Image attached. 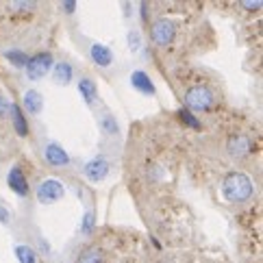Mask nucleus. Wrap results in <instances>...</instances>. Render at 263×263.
I'll use <instances>...</instances> for the list:
<instances>
[{"label":"nucleus","mask_w":263,"mask_h":263,"mask_svg":"<svg viewBox=\"0 0 263 263\" xmlns=\"http://www.w3.org/2000/svg\"><path fill=\"white\" fill-rule=\"evenodd\" d=\"M252 192H255V185H252V178L243 172H231L222 183V194L224 198L233 204L246 202L252 198Z\"/></svg>","instance_id":"f257e3e1"},{"label":"nucleus","mask_w":263,"mask_h":263,"mask_svg":"<svg viewBox=\"0 0 263 263\" xmlns=\"http://www.w3.org/2000/svg\"><path fill=\"white\" fill-rule=\"evenodd\" d=\"M215 102V96L209 87L202 85H194L185 91V105L194 109V111H209Z\"/></svg>","instance_id":"f03ea898"},{"label":"nucleus","mask_w":263,"mask_h":263,"mask_svg":"<svg viewBox=\"0 0 263 263\" xmlns=\"http://www.w3.org/2000/svg\"><path fill=\"white\" fill-rule=\"evenodd\" d=\"M35 194H37V200L42 204H54L65 196V187L61 181H57V178H46V181L40 183Z\"/></svg>","instance_id":"7ed1b4c3"},{"label":"nucleus","mask_w":263,"mask_h":263,"mask_svg":"<svg viewBox=\"0 0 263 263\" xmlns=\"http://www.w3.org/2000/svg\"><path fill=\"white\" fill-rule=\"evenodd\" d=\"M52 54L50 52H37L26 63V77L31 81H40L52 70Z\"/></svg>","instance_id":"20e7f679"},{"label":"nucleus","mask_w":263,"mask_h":263,"mask_svg":"<svg viewBox=\"0 0 263 263\" xmlns=\"http://www.w3.org/2000/svg\"><path fill=\"white\" fill-rule=\"evenodd\" d=\"M227 150L233 159H243L248 157L252 150H255V144H252V139L243 133H237V135H231L229 137V144H227Z\"/></svg>","instance_id":"39448f33"},{"label":"nucleus","mask_w":263,"mask_h":263,"mask_svg":"<svg viewBox=\"0 0 263 263\" xmlns=\"http://www.w3.org/2000/svg\"><path fill=\"white\" fill-rule=\"evenodd\" d=\"M174 35H176V26L170 20H157L153 24V31H150V37L157 46H167L174 42Z\"/></svg>","instance_id":"423d86ee"},{"label":"nucleus","mask_w":263,"mask_h":263,"mask_svg":"<svg viewBox=\"0 0 263 263\" xmlns=\"http://www.w3.org/2000/svg\"><path fill=\"white\" fill-rule=\"evenodd\" d=\"M107 174H109V161L105 157H93L91 161L85 163V176L89 178L91 183L105 181Z\"/></svg>","instance_id":"0eeeda50"},{"label":"nucleus","mask_w":263,"mask_h":263,"mask_svg":"<svg viewBox=\"0 0 263 263\" xmlns=\"http://www.w3.org/2000/svg\"><path fill=\"white\" fill-rule=\"evenodd\" d=\"M44 155H46V161H48L50 165H54V167H63V165H68V163H70V155L65 153L63 146H59L57 142L46 144Z\"/></svg>","instance_id":"6e6552de"},{"label":"nucleus","mask_w":263,"mask_h":263,"mask_svg":"<svg viewBox=\"0 0 263 263\" xmlns=\"http://www.w3.org/2000/svg\"><path fill=\"white\" fill-rule=\"evenodd\" d=\"M7 185L11 187V192H15L17 196H29V183H26V176L20 167H11V170H9Z\"/></svg>","instance_id":"1a4fd4ad"},{"label":"nucleus","mask_w":263,"mask_h":263,"mask_svg":"<svg viewBox=\"0 0 263 263\" xmlns=\"http://www.w3.org/2000/svg\"><path fill=\"white\" fill-rule=\"evenodd\" d=\"M130 85H133V89H137L139 93H144V96H155V91H157L153 81H150V77L142 70L130 74Z\"/></svg>","instance_id":"9d476101"},{"label":"nucleus","mask_w":263,"mask_h":263,"mask_svg":"<svg viewBox=\"0 0 263 263\" xmlns=\"http://www.w3.org/2000/svg\"><path fill=\"white\" fill-rule=\"evenodd\" d=\"M89 54H91V61L96 65H100V68H109V65L114 63V52L102 44H91Z\"/></svg>","instance_id":"9b49d317"},{"label":"nucleus","mask_w":263,"mask_h":263,"mask_svg":"<svg viewBox=\"0 0 263 263\" xmlns=\"http://www.w3.org/2000/svg\"><path fill=\"white\" fill-rule=\"evenodd\" d=\"M22 105L31 116H40L42 109H44V98H42V93L37 89H29L22 96Z\"/></svg>","instance_id":"f8f14e48"},{"label":"nucleus","mask_w":263,"mask_h":263,"mask_svg":"<svg viewBox=\"0 0 263 263\" xmlns=\"http://www.w3.org/2000/svg\"><path fill=\"white\" fill-rule=\"evenodd\" d=\"M98 126H100L102 133L109 135V137H116V135L120 133L118 120H116V116H111L109 111H105V114H100V116H98Z\"/></svg>","instance_id":"ddd939ff"},{"label":"nucleus","mask_w":263,"mask_h":263,"mask_svg":"<svg viewBox=\"0 0 263 263\" xmlns=\"http://www.w3.org/2000/svg\"><path fill=\"white\" fill-rule=\"evenodd\" d=\"M11 120H13V128H15L17 135H20V137L29 135V124H26V118L22 114L20 105H11Z\"/></svg>","instance_id":"4468645a"},{"label":"nucleus","mask_w":263,"mask_h":263,"mask_svg":"<svg viewBox=\"0 0 263 263\" xmlns=\"http://www.w3.org/2000/svg\"><path fill=\"white\" fill-rule=\"evenodd\" d=\"M52 77H54V83H59V85H68L72 81V65L65 63V61H59L54 65L52 70Z\"/></svg>","instance_id":"2eb2a0df"},{"label":"nucleus","mask_w":263,"mask_h":263,"mask_svg":"<svg viewBox=\"0 0 263 263\" xmlns=\"http://www.w3.org/2000/svg\"><path fill=\"white\" fill-rule=\"evenodd\" d=\"M79 91H81V96H83V100H85L87 105H91V102L96 100V96H98V87H96V83H93L91 79H81Z\"/></svg>","instance_id":"dca6fc26"},{"label":"nucleus","mask_w":263,"mask_h":263,"mask_svg":"<svg viewBox=\"0 0 263 263\" xmlns=\"http://www.w3.org/2000/svg\"><path fill=\"white\" fill-rule=\"evenodd\" d=\"M77 263H105V252H102L98 246L87 248V250L79 257V261H77Z\"/></svg>","instance_id":"f3484780"},{"label":"nucleus","mask_w":263,"mask_h":263,"mask_svg":"<svg viewBox=\"0 0 263 263\" xmlns=\"http://www.w3.org/2000/svg\"><path fill=\"white\" fill-rule=\"evenodd\" d=\"M15 257L20 263H37V257H35V250L24 246V243H20V246H15Z\"/></svg>","instance_id":"a211bd4d"},{"label":"nucleus","mask_w":263,"mask_h":263,"mask_svg":"<svg viewBox=\"0 0 263 263\" xmlns=\"http://www.w3.org/2000/svg\"><path fill=\"white\" fill-rule=\"evenodd\" d=\"M5 57L11 61L15 68H26V63H29V54L22 52V50H7Z\"/></svg>","instance_id":"6ab92c4d"},{"label":"nucleus","mask_w":263,"mask_h":263,"mask_svg":"<svg viewBox=\"0 0 263 263\" xmlns=\"http://www.w3.org/2000/svg\"><path fill=\"white\" fill-rule=\"evenodd\" d=\"M178 118H181L183 122H185V126H190V128H194V130H200L202 128V124H200V120L198 118H196L194 114H192V111L190 109H181V111H178Z\"/></svg>","instance_id":"aec40b11"},{"label":"nucleus","mask_w":263,"mask_h":263,"mask_svg":"<svg viewBox=\"0 0 263 263\" xmlns=\"http://www.w3.org/2000/svg\"><path fill=\"white\" fill-rule=\"evenodd\" d=\"M93 227H96V215H93V211H87L85 218H83V222H81V231L85 235H89L93 231Z\"/></svg>","instance_id":"412c9836"},{"label":"nucleus","mask_w":263,"mask_h":263,"mask_svg":"<svg viewBox=\"0 0 263 263\" xmlns=\"http://www.w3.org/2000/svg\"><path fill=\"white\" fill-rule=\"evenodd\" d=\"M128 46L130 50H139L142 48V37H139V31H128Z\"/></svg>","instance_id":"4be33fe9"},{"label":"nucleus","mask_w":263,"mask_h":263,"mask_svg":"<svg viewBox=\"0 0 263 263\" xmlns=\"http://www.w3.org/2000/svg\"><path fill=\"white\" fill-rule=\"evenodd\" d=\"M11 105L13 102H9L5 96H0V118H7L9 114H11Z\"/></svg>","instance_id":"5701e85b"},{"label":"nucleus","mask_w":263,"mask_h":263,"mask_svg":"<svg viewBox=\"0 0 263 263\" xmlns=\"http://www.w3.org/2000/svg\"><path fill=\"white\" fill-rule=\"evenodd\" d=\"M61 7H63L65 13H74V9H77V3H74V0H65V3H61Z\"/></svg>","instance_id":"b1692460"},{"label":"nucleus","mask_w":263,"mask_h":263,"mask_svg":"<svg viewBox=\"0 0 263 263\" xmlns=\"http://www.w3.org/2000/svg\"><path fill=\"white\" fill-rule=\"evenodd\" d=\"M9 218H11V215H9V211L5 209V206H0V222L7 224V222H9Z\"/></svg>","instance_id":"393cba45"},{"label":"nucleus","mask_w":263,"mask_h":263,"mask_svg":"<svg viewBox=\"0 0 263 263\" xmlns=\"http://www.w3.org/2000/svg\"><path fill=\"white\" fill-rule=\"evenodd\" d=\"M243 7H246V9H250V11H255V9H261V3H259V0H257V3H241Z\"/></svg>","instance_id":"a878e982"}]
</instances>
